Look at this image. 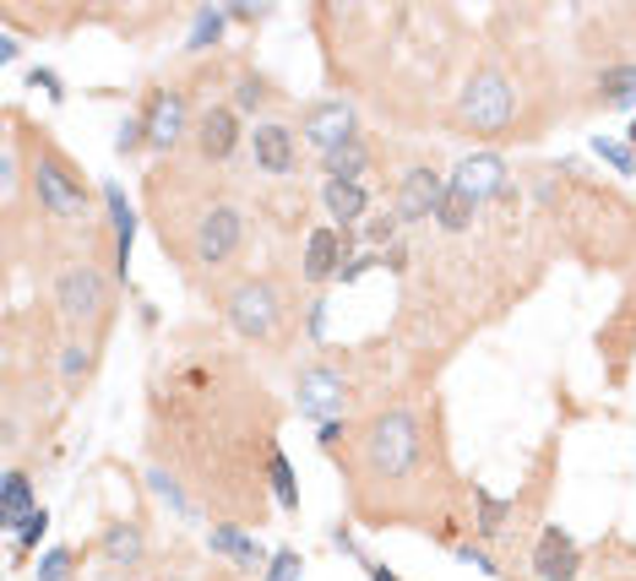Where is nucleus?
I'll use <instances>...</instances> for the list:
<instances>
[{
    "mask_svg": "<svg viewBox=\"0 0 636 581\" xmlns=\"http://www.w3.org/2000/svg\"><path fill=\"white\" fill-rule=\"evenodd\" d=\"M533 577L539 581H572L576 577V543L566 527H544L539 549H533Z\"/></svg>",
    "mask_w": 636,
    "mask_h": 581,
    "instance_id": "10",
    "label": "nucleus"
},
{
    "mask_svg": "<svg viewBox=\"0 0 636 581\" xmlns=\"http://www.w3.org/2000/svg\"><path fill=\"white\" fill-rule=\"evenodd\" d=\"M511 115H517L511 82L496 71V65H484V71L468 82V93H462V104H457V120L473 126L479 136H501V130L511 126Z\"/></svg>",
    "mask_w": 636,
    "mask_h": 581,
    "instance_id": "2",
    "label": "nucleus"
},
{
    "mask_svg": "<svg viewBox=\"0 0 636 581\" xmlns=\"http://www.w3.org/2000/svg\"><path fill=\"white\" fill-rule=\"evenodd\" d=\"M196 147H201L207 163H223V158L240 147V115H234V109H207V115L196 120Z\"/></svg>",
    "mask_w": 636,
    "mask_h": 581,
    "instance_id": "11",
    "label": "nucleus"
},
{
    "mask_svg": "<svg viewBox=\"0 0 636 581\" xmlns=\"http://www.w3.org/2000/svg\"><path fill=\"white\" fill-rule=\"evenodd\" d=\"M267 478H272L278 506H283V511H300V484H294V467H289V456H283V452L267 456Z\"/></svg>",
    "mask_w": 636,
    "mask_h": 581,
    "instance_id": "23",
    "label": "nucleus"
},
{
    "mask_svg": "<svg viewBox=\"0 0 636 581\" xmlns=\"http://www.w3.org/2000/svg\"><path fill=\"white\" fill-rule=\"evenodd\" d=\"M300 571H305V560L294 549H278L272 566H267V581H300Z\"/></svg>",
    "mask_w": 636,
    "mask_h": 581,
    "instance_id": "28",
    "label": "nucleus"
},
{
    "mask_svg": "<svg viewBox=\"0 0 636 581\" xmlns=\"http://www.w3.org/2000/svg\"><path fill=\"white\" fill-rule=\"evenodd\" d=\"M598 93H604L615 109H632L636 104V65H609V71L598 76Z\"/></svg>",
    "mask_w": 636,
    "mask_h": 581,
    "instance_id": "24",
    "label": "nucleus"
},
{
    "mask_svg": "<svg viewBox=\"0 0 636 581\" xmlns=\"http://www.w3.org/2000/svg\"><path fill=\"white\" fill-rule=\"evenodd\" d=\"M457 186H468V191L479 196H507V163L496 158V152H473V158H462V169H457Z\"/></svg>",
    "mask_w": 636,
    "mask_h": 581,
    "instance_id": "14",
    "label": "nucleus"
},
{
    "mask_svg": "<svg viewBox=\"0 0 636 581\" xmlns=\"http://www.w3.org/2000/svg\"><path fill=\"white\" fill-rule=\"evenodd\" d=\"M33 186H39V201H44L50 212H61V218H76V212L87 207V191H82V180L65 169L55 152H44V158H39V169H33Z\"/></svg>",
    "mask_w": 636,
    "mask_h": 581,
    "instance_id": "6",
    "label": "nucleus"
},
{
    "mask_svg": "<svg viewBox=\"0 0 636 581\" xmlns=\"http://www.w3.org/2000/svg\"><path fill=\"white\" fill-rule=\"evenodd\" d=\"M28 87H33V93H50V98H65V82L50 65H33V71H28Z\"/></svg>",
    "mask_w": 636,
    "mask_h": 581,
    "instance_id": "32",
    "label": "nucleus"
},
{
    "mask_svg": "<svg viewBox=\"0 0 636 581\" xmlns=\"http://www.w3.org/2000/svg\"><path fill=\"white\" fill-rule=\"evenodd\" d=\"M343 266H348L343 234H337V229H316V234L305 240V277H311V283H326V277L343 272Z\"/></svg>",
    "mask_w": 636,
    "mask_h": 581,
    "instance_id": "13",
    "label": "nucleus"
},
{
    "mask_svg": "<svg viewBox=\"0 0 636 581\" xmlns=\"http://www.w3.org/2000/svg\"><path fill=\"white\" fill-rule=\"evenodd\" d=\"M104 201H110V212H115V261H121V272H126L131 240H136V218H131V207H126V196H121V186H104Z\"/></svg>",
    "mask_w": 636,
    "mask_h": 581,
    "instance_id": "22",
    "label": "nucleus"
},
{
    "mask_svg": "<svg viewBox=\"0 0 636 581\" xmlns=\"http://www.w3.org/2000/svg\"><path fill=\"white\" fill-rule=\"evenodd\" d=\"M425 452V435H419V424H414V413H403V408H392L382 419H371L365 424V462H371V473L376 478H408L414 473V462Z\"/></svg>",
    "mask_w": 636,
    "mask_h": 581,
    "instance_id": "1",
    "label": "nucleus"
},
{
    "mask_svg": "<svg viewBox=\"0 0 636 581\" xmlns=\"http://www.w3.org/2000/svg\"><path fill=\"white\" fill-rule=\"evenodd\" d=\"M473 506H479V538H496L511 517V500H496L490 489H473Z\"/></svg>",
    "mask_w": 636,
    "mask_h": 581,
    "instance_id": "25",
    "label": "nucleus"
},
{
    "mask_svg": "<svg viewBox=\"0 0 636 581\" xmlns=\"http://www.w3.org/2000/svg\"><path fill=\"white\" fill-rule=\"evenodd\" d=\"M337 397H343V381H337L332 370H305V376H300V402H305V413L337 408Z\"/></svg>",
    "mask_w": 636,
    "mask_h": 581,
    "instance_id": "19",
    "label": "nucleus"
},
{
    "mask_svg": "<svg viewBox=\"0 0 636 581\" xmlns=\"http://www.w3.org/2000/svg\"><path fill=\"white\" fill-rule=\"evenodd\" d=\"M65 577H71V549H50L39 560V581H65Z\"/></svg>",
    "mask_w": 636,
    "mask_h": 581,
    "instance_id": "31",
    "label": "nucleus"
},
{
    "mask_svg": "<svg viewBox=\"0 0 636 581\" xmlns=\"http://www.w3.org/2000/svg\"><path fill=\"white\" fill-rule=\"evenodd\" d=\"M240 240H246V218H240L234 207H212V212H201V223H196L191 256L201 261V266H223V261L240 251Z\"/></svg>",
    "mask_w": 636,
    "mask_h": 581,
    "instance_id": "3",
    "label": "nucleus"
},
{
    "mask_svg": "<svg viewBox=\"0 0 636 581\" xmlns=\"http://www.w3.org/2000/svg\"><path fill=\"white\" fill-rule=\"evenodd\" d=\"M142 141H147V126H142V120H126V126H121V141H115V147H121V152H136Z\"/></svg>",
    "mask_w": 636,
    "mask_h": 581,
    "instance_id": "34",
    "label": "nucleus"
},
{
    "mask_svg": "<svg viewBox=\"0 0 636 581\" xmlns=\"http://www.w3.org/2000/svg\"><path fill=\"white\" fill-rule=\"evenodd\" d=\"M218 33H223V17L218 11H201L191 28V50H207V44H218Z\"/></svg>",
    "mask_w": 636,
    "mask_h": 581,
    "instance_id": "29",
    "label": "nucleus"
},
{
    "mask_svg": "<svg viewBox=\"0 0 636 581\" xmlns=\"http://www.w3.org/2000/svg\"><path fill=\"white\" fill-rule=\"evenodd\" d=\"M207 543H212V554H229V560H240L246 571H256V566L267 560V554H261V543L246 538L240 527H212V532H207Z\"/></svg>",
    "mask_w": 636,
    "mask_h": 581,
    "instance_id": "17",
    "label": "nucleus"
},
{
    "mask_svg": "<svg viewBox=\"0 0 636 581\" xmlns=\"http://www.w3.org/2000/svg\"><path fill=\"white\" fill-rule=\"evenodd\" d=\"M261 104H267V82H261V76H246V82H240V93H234V109L256 115Z\"/></svg>",
    "mask_w": 636,
    "mask_h": 581,
    "instance_id": "30",
    "label": "nucleus"
},
{
    "mask_svg": "<svg viewBox=\"0 0 636 581\" xmlns=\"http://www.w3.org/2000/svg\"><path fill=\"white\" fill-rule=\"evenodd\" d=\"M28 511H39V506H33L28 473H6V489H0V527H17Z\"/></svg>",
    "mask_w": 636,
    "mask_h": 581,
    "instance_id": "21",
    "label": "nucleus"
},
{
    "mask_svg": "<svg viewBox=\"0 0 636 581\" xmlns=\"http://www.w3.org/2000/svg\"><path fill=\"white\" fill-rule=\"evenodd\" d=\"M365 571H371V581H397L392 571H386V566H365Z\"/></svg>",
    "mask_w": 636,
    "mask_h": 581,
    "instance_id": "37",
    "label": "nucleus"
},
{
    "mask_svg": "<svg viewBox=\"0 0 636 581\" xmlns=\"http://www.w3.org/2000/svg\"><path fill=\"white\" fill-rule=\"evenodd\" d=\"M632 141H636V126H632Z\"/></svg>",
    "mask_w": 636,
    "mask_h": 581,
    "instance_id": "38",
    "label": "nucleus"
},
{
    "mask_svg": "<svg viewBox=\"0 0 636 581\" xmlns=\"http://www.w3.org/2000/svg\"><path fill=\"white\" fill-rule=\"evenodd\" d=\"M82 370H87V353H82V348H65V381H76Z\"/></svg>",
    "mask_w": 636,
    "mask_h": 581,
    "instance_id": "36",
    "label": "nucleus"
},
{
    "mask_svg": "<svg viewBox=\"0 0 636 581\" xmlns=\"http://www.w3.org/2000/svg\"><path fill=\"white\" fill-rule=\"evenodd\" d=\"M104 560L110 566H136L142 560V527L136 521H115V527H104Z\"/></svg>",
    "mask_w": 636,
    "mask_h": 581,
    "instance_id": "18",
    "label": "nucleus"
},
{
    "mask_svg": "<svg viewBox=\"0 0 636 581\" xmlns=\"http://www.w3.org/2000/svg\"><path fill=\"white\" fill-rule=\"evenodd\" d=\"M451 180H441L436 169H408L397 186V223H419L430 212H441V196Z\"/></svg>",
    "mask_w": 636,
    "mask_h": 581,
    "instance_id": "8",
    "label": "nucleus"
},
{
    "mask_svg": "<svg viewBox=\"0 0 636 581\" xmlns=\"http://www.w3.org/2000/svg\"><path fill=\"white\" fill-rule=\"evenodd\" d=\"M365 234H371L376 245H382V240H392V234H397V212H386V218H376V223H365Z\"/></svg>",
    "mask_w": 636,
    "mask_h": 581,
    "instance_id": "35",
    "label": "nucleus"
},
{
    "mask_svg": "<svg viewBox=\"0 0 636 581\" xmlns=\"http://www.w3.org/2000/svg\"><path fill=\"white\" fill-rule=\"evenodd\" d=\"M251 152H256V169H267V175H289V169H294V130L289 126H256L251 130Z\"/></svg>",
    "mask_w": 636,
    "mask_h": 581,
    "instance_id": "12",
    "label": "nucleus"
},
{
    "mask_svg": "<svg viewBox=\"0 0 636 581\" xmlns=\"http://www.w3.org/2000/svg\"><path fill=\"white\" fill-rule=\"evenodd\" d=\"M300 136L326 152V147H337L343 136H354V109L343 104V98H321V104H305V115H300Z\"/></svg>",
    "mask_w": 636,
    "mask_h": 581,
    "instance_id": "7",
    "label": "nucleus"
},
{
    "mask_svg": "<svg viewBox=\"0 0 636 581\" xmlns=\"http://www.w3.org/2000/svg\"><path fill=\"white\" fill-rule=\"evenodd\" d=\"M55 305H61L71 321H98L104 305H110L104 277H98L93 266H65L61 277H55Z\"/></svg>",
    "mask_w": 636,
    "mask_h": 581,
    "instance_id": "4",
    "label": "nucleus"
},
{
    "mask_svg": "<svg viewBox=\"0 0 636 581\" xmlns=\"http://www.w3.org/2000/svg\"><path fill=\"white\" fill-rule=\"evenodd\" d=\"M321 169H326V180H359V175L371 169L365 136H343L337 147H326V152H321Z\"/></svg>",
    "mask_w": 636,
    "mask_h": 581,
    "instance_id": "15",
    "label": "nucleus"
},
{
    "mask_svg": "<svg viewBox=\"0 0 636 581\" xmlns=\"http://www.w3.org/2000/svg\"><path fill=\"white\" fill-rule=\"evenodd\" d=\"M593 152H598L609 169H621V175H632V169H636L632 147H621V141H609V136H598V141H593Z\"/></svg>",
    "mask_w": 636,
    "mask_h": 581,
    "instance_id": "27",
    "label": "nucleus"
},
{
    "mask_svg": "<svg viewBox=\"0 0 636 581\" xmlns=\"http://www.w3.org/2000/svg\"><path fill=\"white\" fill-rule=\"evenodd\" d=\"M473 212H479V196L468 191V186H446V196H441V212H436V223L441 229H451V234H462L468 223H473Z\"/></svg>",
    "mask_w": 636,
    "mask_h": 581,
    "instance_id": "20",
    "label": "nucleus"
},
{
    "mask_svg": "<svg viewBox=\"0 0 636 581\" xmlns=\"http://www.w3.org/2000/svg\"><path fill=\"white\" fill-rule=\"evenodd\" d=\"M142 126H147V141H153V147H164V152H169V147L186 136V98H180V93H169V87H164V93H153V104H147Z\"/></svg>",
    "mask_w": 636,
    "mask_h": 581,
    "instance_id": "9",
    "label": "nucleus"
},
{
    "mask_svg": "<svg viewBox=\"0 0 636 581\" xmlns=\"http://www.w3.org/2000/svg\"><path fill=\"white\" fill-rule=\"evenodd\" d=\"M229 321H234V331L267 342V337L278 331V294H272L267 283H240V288L229 294Z\"/></svg>",
    "mask_w": 636,
    "mask_h": 581,
    "instance_id": "5",
    "label": "nucleus"
},
{
    "mask_svg": "<svg viewBox=\"0 0 636 581\" xmlns=\"http://www.w3.org/2000/svg\"><path fill=\"white\" fill-rule=\"evenodd\" d=\"M44 532H50V511H44V506L17 521V543H22V549H39V538H44Z\"/></svg>",
    "mask_w": 636,
    "mask_h": 581,
    "instance_id": "26",
    "label": "nucleus"
},
{
    "mask_svg": "<svg viewBox=\"0 0 636 581\" xmlns=\"http://www.w3.org/2000/svg\"><path fill=\"white\" fill-rule=\"evenodd\" d=\"M321 201H326L332 223H359L365 207H371V196H365L359 180H326V186H321Z\"/></svg>",
    "mask_w": 636,
    "mask_h": 581,
    "instance_id": "16",
    "label": "nucleus"
},
{
    "mask_svg": "<svg viewBox=\"0 0 636 581\" xmlns=\"http://www.w3.org/2000/svg\"><path fill=\"white\" fill-rule=\"evenodd\" d=\"M457 560H468V566H473V571H484V577H501V571H496V560H490L484 549H473V543H462V549H457Z\"/></svg>",
    "mask_w": 636,
    "mask_h": 581,
    "instance_id": "33",
    "label": "nucleus"
}]
</instances>
